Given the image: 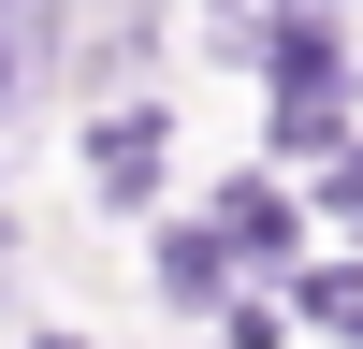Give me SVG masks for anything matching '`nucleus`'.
<instances>
[{
	"instance_id": "obj_1",
	"label": "nucleus",
	"mask_w": 363,
	"mask_h": 349,
	"mask_svg": "<svg viewBox=\"0 0 363 349\" xmlns=\"http://www.w3.org/2000/svg\"><path fill=\"white\" fill-rule=\"evenodd\" d=\"M87 174H102L116 204H131V189H160V131H145V116H116V131H87Z\"/></svg>"
},
{
	"instance_id": "obj_2",
	"label": "nucleus",
	"mask_w": 363,
	"mask_h": 349,
	"mask_svg": "<svg viewBox=\"0 0 363 349\" xmlns=\"http://www.w3.org/2000/svg\"><path fill=\"white\" fill-rule=\"evenodd\" d=\"M0 87H15V44H0Z\"/></svg>"
}]
</instances>
